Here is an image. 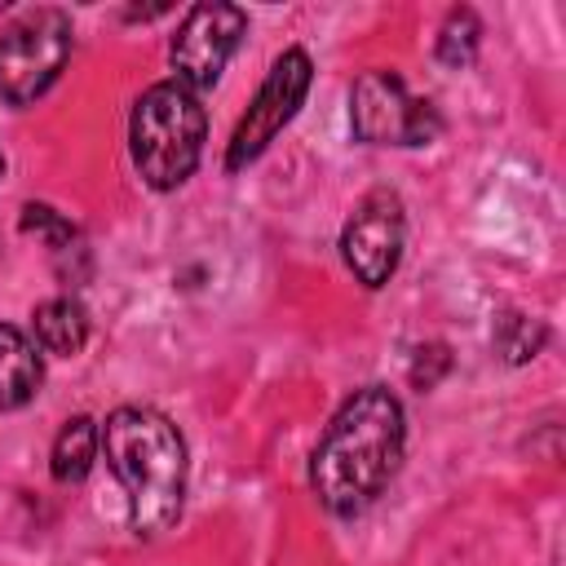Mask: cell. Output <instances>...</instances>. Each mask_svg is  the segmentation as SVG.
I'll return each instance as SVG.
<instances>
[{"label": "cell", "mask_w": 566, "mask_h": 566, "mask_svg": "<svg viewBox=\"0 0 566 566\" xmlns=\"http://www.w3.org/2000/svg\"><path fill=\"white\" fill-rule=\"evenodd\" d=\"M0 172H4V155H0Z\"/></svg>", "instance_id": "cell-16"}, {"label": "cell", "mask_w": 566, "mask_h": 566, "mask_svg": "<svg viewBox=\"0 0 566 566\" xmlns=\"http://www.w3.org/2000/svg\"><path fill=\"white\" fill-rule=\"evenodd\" d=\"M402 239H407L402 199L394 190H371L358 199V208L340 230V256L363 287H385L402 261Z\"/></svg>", "instance_id": "cell-8"}, {"label": "cell", "mask_w": 566, "mask_h": 566, "mask_svg": "<svg viewBox=\"0 0 566 566\" xmlns=\"http://www.w3.org/2000/svg\"><path fill=\"white\" fill-rule=\"evenodd\" d=\"M102 455L128 495L137 535H164L186 504V442L155 407H115L102 420Z\"/></svg>", "instance_id": "cell-2"}, {"label": "cell", "mask_w": 566, "mask_h": 566, "mask_svg": "<svg viewBox=\"0 0 566 566\" xmlns=\"http://www.w3.org/2000/svg\"><path fill=\"white\" fill-rule=\"evenodd\" d=\"M402 447H407L402 402L385 385L354 389L336 407L310 455V486L318 504L332 513L367 509L398 473Z\"/></svg>", "instance_id": "cell-1"}, {"label": "cell", "mask_w": 566, "mask_h": 566, "mask_svg": "<svg viewBox=\"0 0 566 566\" xmlns=\"http://www.w3.org/2000/svg\"><path fill=\"white\" fill-rule=\"evenodd\" d=\"M97 451H102V424H97L93 416H71V420L57 429L53 451H49V473H53V482H62V486L84 482L88 469H93V460H97Z\"/></svg>", "instance_id": "cell-11"}, {"label": "cell", "mask_w": 566, "mask_h": 566, "mask_svg": "<svg viewBox=\"0 0 566 566\" xmlns=\"http://www.w3.org/2000/svg\"><path fill=\"white\" fill-rule=\"evenodd\" d=\"M447 367H451L447 345H420V349H416V363H411V385H416V389H433Z\"/></svg>", "instance_id": "cell-15"}, {"label": "cell", "mask_w": 566, "mask_h": 566, "mask_svg": "<svg viewBox=\"0 0 566 566\" xmlns=\"http://www.w3.org/2000/svg\"><path fill=\"white\" fill-rule=\"evenodd\" d=\"M248 31V13L239 4H221V0H203L195 4L172 44H168V62H172V80H181L190 93H203L221 80L230 53L239 49Z\"/></svg>", "instance_id": "cell-7"}, {"label": "cell", "mask_w": 566, "mask_h": 566, "mask_svg": "<svg viewBox=\"0 0 566 566\" xmlns=\"http://www.w3.org/2000/svg\"><path fill=\"white\" fill-rule=\"evenodd\" d=\"M31 332H35V345L44 354H57V358H71L84 349L88 340V314L75 296H49L35 305L31 314Z\"/></svg>", "instance_id": "cell-10"}, {"label": "cell", "mask_w": 566, "mask_h": 566, "mask_svg": "<svg viewBox=\"0 0 566 566\" xmlns=\"http://www.w3.org/2000/svg\"><path fill=\"white\" fill-rule=\"evenodd\" d=\"M71 18L62 9H27L0 31V102L31 106L71 62Z\"/></svg>", "instance_id": "cell-4"}, {"label": "cell", "mask_w": 566, "mask_h": 566, "mask_svg": "<svg viewBox=\"0 0 566 566\" xmlns=\"http://www.w3.org/2000/svg\"><path fill=\"white\" fill-rule=\"evenodd\" d=\"M203 137H208L203 102L181 80H159L133 102L128 155L150 190H177L199 168Z\"/></svg>", "instance_id": "cell-3"}, {"label": "cell", "mask_w": 566, "mask_h": 566, "mask_svg": "<svg viewBox=\"0 0 566 566\" xmlns=\"http://www.w3.org/2000/svg\"><path fill=\"white\" fill-rule=\"evenodd\" d=\"M22 230H27V234H40L53 252L71 248V239H75V226H71L66 217H57L53 208H44V203H27V208H22Z\"/></svg>", "instance_id": "cell-14"}, {"label": "cell", "mask_w": 566, "mask_h": 566, "mask_svg": "<svg viewBox=\"0 0 566 566\" xmlns=\"http://www.w3.org/2000/svg\"><path fill=\"white\" fill-rule=\"evenodd\" d=\"M482 40V22L473 9H451L442 31H438V62L442 66H469Z\"/></svg>", "instance_id": "cell-12"}, {"label": "cell", "mask_w": 566, "mask_h": 566, "mask_svg": "<svg viewBox=\"0 0 566 566\" xmlns=\"http://www.w3.org/2000/svg\"><path fill=\"white\" fill-rule=\"evenodd\" d=\"M310 80H314V62H310L305 49H283L274 57V66L265 71L256 97L248 102V111H243L230 146H226V168L230 172H239L252 159H261L265 146L292 124V115L301 111V102L310 93Z\"/></svg>", "instance_id": "cell-5"}, {"label": "cell", "mask_w": 566, "mask_h": 566, "mask_svg": "<svg viewBox=\"0 0 566 566\" xmlns=\"http://www.w3.org/2000/svg\"><path fill=\"white\" fill-rule=\"evenodd\" d=\"M349 124H354V137L367 146H424L442 128L438 111L411 97L394 71H367L354 80Z\"/></svg>", "instance_id": "cell-6"}, {"label": "cell", "mask_w": 566, "mask_h": 566, "mask_svg": "<svg viewBox=\"0 0 566 566\" xmlns=\"http://www.w3.org/2000/svg\"><path fill=\"white\" fill-rule=\"evenodd\" d=\"M40 380H44L40 345L22 327L0 323V411L27 407L40 394Z\"/></svg>", "instance_id": "cell-9"}, {"label": "cell", "mask_w": 566, "mask_h": 566, "mask_svg": "<svg viewBox=\"0 0 566 566\" xmlns=\"http://www.w3.org/2000/svg\"><path fill=\"white\" fill-rule=\"evenodd\" d=\"M544 340H548V332H544L535 318H522V314H504L500 327H495V349H500L509 363L535 358Z\"/></svg>", "instance_id": "cell-13"}]
</instances>
